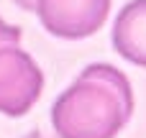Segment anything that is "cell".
<instances>
[{"instance_id": "cell-1", "label": "cell", "mask_w": 146, "mask_h": 138, "mask_svg": "<svg viewBox=\"0 0 146 138\" xmlns=\"http://www.w3.org/2000/svg\"><path fill=\"white\" fill-rule=\"evenodd\" d=\"M133 113L126 74L110 64H90L56 97L51 125L59 138H115Z\"/></svg>"}, {"instance_id": "cell-2", "label": "cell", "mask_w": 146, "mask_h": 138, "mask_svg": "<svg viewBox=\"0 0 146 138\" xmlns=\"http://www.w3.org/2000/svg\"><path fill=\"white\" fill-rule=\"evenodd\" d=\"M44 90V74L33 56L21 46L0 49V113L10 118L26 115Z\"/></svg>"}, {"instance_id": "cell-4", "label": "cell", "mask_w": 146, "mask_h": 138, "mask_svg": "<svg viewBox=\"0 0 146 138\" xmlns=\"http://www.w3.org/2000/svg\"><path fill=\"white\" fill-rule=\"evenodd\" d=\"M113 49L131 64L146 67V0H131L113 23Z\"/></svg>"}, {"instance_id": "cell-6", "label": "cell", "mask_w": 146, "mask_h": 138, "mask_svg": "<svg viewBox=\"0 0 146 138\" xmlns=\"http://www.w3.org/2000/svg\"><path fill=\"white\" fill-rule=\"evenodd\" d=\"M13 3L23 10H36V0H13Z\"/></svg>"}, {"instance_id": "cell-3", "label": "cell", "mask_w": 146, "mask_h": 138, "mask_svg": "<svg viewBox=\"0 0 146 138\" xmlns=\"http://www.w3.org/2000/svg\"><path fill=\"white\" fill-rule=\"evenodd\" d=\"M44 28L59 38L92 36L110 13V0H36Z\"/></svg>"}, {"instance_id": "cell-5", "label": "cell", "mask_w": 146, "mask_h": 138, "mask_svg": "<svg viewBox=\"0 0 146 138\" xmlns=\"http://www.w3.org/2000/svg\"><path fill=\"white\" fill-rule=\"evenodd\" d=\"M18 41H21V28L18 26H8L0 18V49L3 46H18Z\"/></svg>"}]
</instances>
